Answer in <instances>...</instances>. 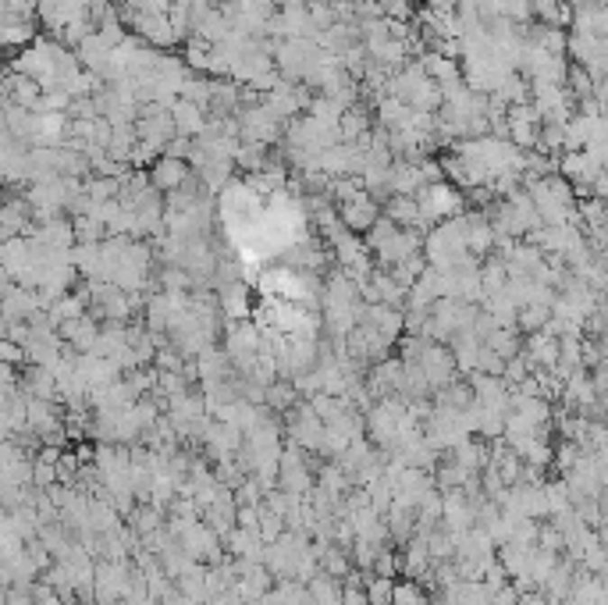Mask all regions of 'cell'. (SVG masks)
<instances>
[{"instance_id": "2", "label": "cell", "mask_w": 608, "mask_h": 605, "mask_svg": "<svg viewBox=\"0 0 608 605\" xmlns=\"http://www.w3.org/2000/svg\"><path fill=\"white\" fill-rule=\"evenodd\" d=\"M281 431H289V442L299 445L303 452H320V445H324V424L303 399L292 410H285V427Z\"/></svg>"}, {"instance_id": "6", "label": "cell", "mask_w": 608, "mask_h": 605, "mask_svg": "<svg viewBox=\"0 0 608 605\" xmlns=\"http://www.w3.org/2000/svg\"><path fill=\"white\" fill-rule=\"evenodd\" d=\"M221 544H225V552H228L232 559L260 563V555H263V538H260L256 531H245V527H232V535Z\"/></svg>"}, {"instance_id": "7", "label": "cell", "mask_w": 608, "mask_h": 605, "mask_svg": "<svg viewBox=\"0 0 608 605\" xmlns=\"http://www.w3.org/2000/svg\"><path fill=\"white\" fill-rule=\"evenodd\" d=\"M221 310L228 321H249L253 317V302H249V289L243 282L221 285Z\"/></svg>"}, {"instance_id": "8", "label": "cell", "mask_w": 608, "mask_h": 605, "mask_svg": "<svg viewBox=\"0 0 608 605\" xmlns=\"http://www.w3.org/2000/svg\"><path fill=\"white\" fill-rule=\"evenodd\" d=\"M392 605H430V595L417 581H395L392 584Z\"/></svg>"}, {"instance_id": "3", "label": "cell", "mask_w": 608, "mask_h": 605, "mask_svg": "<svg viewBox=\"0 0 608 605\" xmlns=\"http://www.w3.org/2000/svg\"><path fill=\"white\" fill-rule=\"evenodd\" d=\"M335 214H338V221H342V228L345 232H353V236H366L370 228H373V221L381 218V203L360 189V192H353L349 200H342V203H335Z\"/></svg>"}, {"instance_id": "1", "label": "cell", "mask_w": 608, "mask_h": 605, "mask_svg": "<svg viewBox=\"0 0 608 605\" xmlns=\"http://www.w3.org/2000/svg\"><path fill=\"white\" fill-rule=\"evenodd\" d=\"M417 207H420V221L430 232L438 221H448L456 214H463V196L448 185V182H430L417 192Z\"/></svg>"}, {"instance_id": "5", "label": "cell", "mask_w": 608, "mask_h": 605, "mask_svg": "<svg viewBox=\"0 0 608 605\" xmlns=\"http://www.w3.org/2000/svg\"><path fill=\"white\" fill-rule=\"evenodd\" d=\"M384 218H388L395 228H417L420 236H427L424 221H420L417 196H392V200H388V207H384Z\"/></svg>"}, {"instance_id": "10", "label": "cell", "mask_w": 608, "mask_h": 605, "mask_svg": "<svg viewBox=\"0 0 608 605\" xmlns=\"http://www.w3.org/2000/svg\"><path fill=\"white\" fill-rule=\"evenodd\" d=\"M342 605H370L364 588H342Z\"/></svg>"}, {"instance_id": "4", "label": "cell", "mask_w": 608, "mask_h": 605, "mask_svg": "<svg viewBox=\"0 0 608 605\" xmlns=\"http://www.w3.org/2000/svg\"><path fill=\"white\" fill-rule=\"evenodd\" d=\"M146 179H150V185H153L157 192H164V196H168V192L182 189L192 175H189V164H185L182 157H168V154H161V157L153 161V168H150V175H146Z\"/></svg>"}, {"instance_id": "9", "label": "cell", "mask_w": 608, "mask_h": 605, "mask_svg": "<svg viewBox=\"0 0 608 605\" xmlns=\"http://www.w3.org/2000/svg\"><path fill=\"white\" fill-rule=\"evenodd\" d=\"M392 584L395 581H388V577H366L364 581V595L370 605H392Z\"/></svg>"}]
</instances>
